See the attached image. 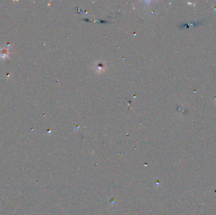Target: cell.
<instances>
[{
    "label": "cell",
    "mask_w": 216,
    "mask_h": 215,
    "mask_svg": "<svg viewBox=\"0 0 216 215\" xmlns=\"http://www.w3.org/2000/svg\"><path fill=\"white\" fill-rule=\"evenodd\" d=\"M8 50L5 49V48H3V49H1V52H0V56L2 58H6V57H8Z\"/></svg>",
    "instance_id": "cell-1"
}]
</instances>
